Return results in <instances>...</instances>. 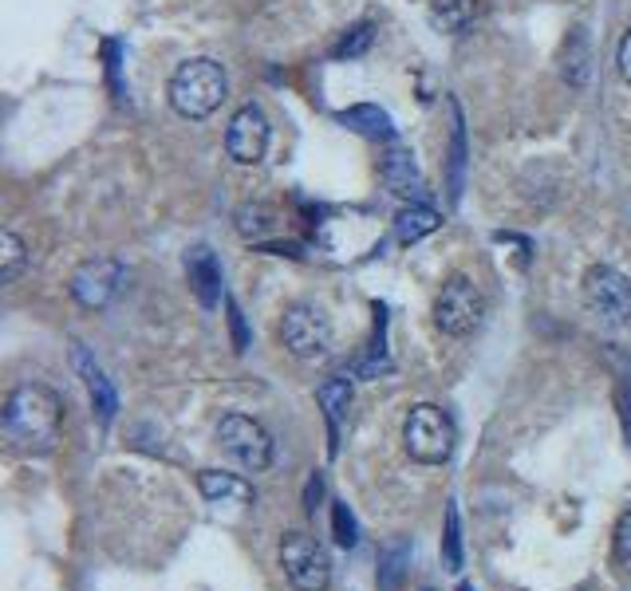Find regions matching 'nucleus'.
Wrapping results in <instances>:
<instances>
[{
	"label": "nucleus",
	"mask_w": 631,
	"mask_h": 591,
	"mask_svg": "<svg viewBox=\"0 0 631 591\" xmlns=\"http://www.w3.org/2000/svg\"><path fill=\"white\" fill-rule=\"evenodd\" d=\"M4 434L12 446L29 453H44L59 441L64 430V398L44 383H20L4 398Z\"/></svg>",
	"instance_id": "1"
},
{
	"label": "nucleus",
	"mask_w": 631,
	"mask_h": 591,
	"mask_svg": "<svg viewBox=\"0 0 631 591\" xmlns=\"http://www.w3.org/2000/svg\"><path fill=\"white\" fill-rule=\"evenodd\" d=\"M226 91H229L226 72H221L217 59H206V56L186 59V64L170 76V87H166L170 107H174L182 119H194V122L209 119L217 107L226 103Z\"/></svg>",
	"instance_id": "2"
},
{
	"label": "nucleus",
	"mask_w": 631,
	"mask_h": 591,
	"mask_svg": "<svg viewBox=\"0 0 631 591\" xmlns=\"http://www.w3.org/2000/svg\"><path fill=\"white\" fill-rule=\"evenodd\" d=\"M454 441H458V430H454V418L443 406L418 403L406 411L403 446L415 461H423V466H446L454 453Z\"/></svg>",
	"instance_id": "3"
},
{
	"label": "nucleus",
	"mask_w": 631,
	"mask_h": 591,
	"mask_svg": "<svg viewBox=\"0 0 631 591\" xmlns=\"http://www.w3.org/2000/svg\"><path fill=\"white\" fill-rule=\"evenodd\" d=\"M281 568L296 591L331 588V556L312 533H289L281 540Z\"/></svg>",
	"instance_id": "4"
},
{
	"label": "nucleus",
	"mask_w": 631,
	"mask_h": 591,
	"mask_svg": "<svg viewBox=\"0 0 631 591\" xmlns=\"http://www.w3.org/2000/svg\"><path fill=\"white\" fill-rule=\"evenodd\" d=\"M217 441L246 473H264L273 466V434L249 414H226L217 426Z\"/></svg>",
	"instance_id": "5"
},
{
	"label": "nucleus",
	"mask_w": 631,
	"mask_h": 591,
	"mask_svg": "<svg viewBox=\"0 0 631 591\" xmlns=\"http://www.w3.org/2000/svg\"><path fill=\"white\" fill-rule=\"evenodd\" d=\"M481 316H486V296H481L478 284L470 276H450L443 284V292H438V300H434V324H438V331L463 339L478 328Z\"/></svg>",
	"instance_id": "6"
},
{
	"label": "nucleus",
	"mask_w": 631,
	"mask_h": 591,
	"mask_svg": "<svg viewBox=\"0 0 631 591\" xmlns=\"http://www.w3.org/2000/svg\"><path fill=\"white\" fill-rule=\"evenodd\" d=\"M585 304L603 328L631 324V281L616 273L612 264H592L585 276Z\"/></svg>",
	"instance_id": "7"
},
{
	"label": "nucleus",
	"mask_w": 631,
	"mask_h": 591,
	"mask_svg": "<svg viewBox=\"0 0 631 591\" xmlns=\"http://www.w3.org/2000/svg\"><path fill=\"white\" fill-rule=\"evenodd\" d=\"M281 339L296 359H324L331 351V319L316 304H293L284 308Z\"/></svg>",
	"instance_id": "8"
},
{
	"label": "nucleus",
	"mask_w": 631,
	"mask_h": 591,
	"mask_svg": "<svg viewBox=\"0 0 631 591\" xmlns=\"http://www.w3.org/2000/svg\"><path fill=\"white\" fill-rule=\"evenodd\" d=\"M127 281V269L115 256H95V261H84L72 273V296H76V304H84V308H107V304L119 296V288H123Z\"/></svg>",
	"instance_id": "9"
},
{
	"label": "nucleus",
	"mask_w": 631,
	"mask_h": 591,
	"mask_svg": "<svg viewBox=\"0 0 631 591\" xmlns=\"http://www.w3.org/2000/svg\"><path fill=\"white\" fill-rule=\"evenodd\" d=\"M226 151L237 166H257L269 151V119L257 103H246L229 119L226 131Z\"/></svg>",
	"instance_id": "10"
},
{
	"label": "nucleus",
	"mask_w": 631,
	"mask_h": 591,
	"mask_svg": "<svg viewBox=\"0 0 631 591\" xmlns=\"http://www.w3.org/2000/svg\"><path fill=\"white\" fill-rule=\"evenodd\" d=\"M186 276L202 308H217V304H221V296H226V292H221V264H217L209 244H194L186 253Z\"/></svg>",
	"instance_id": "11"
},
{
	"label": "nucleus",
	"mask_w": 631,
	"mask_h": 591,
	"mask_svg": "<svg viewBox=\"0 0 631 591\" xmlns=\"http://www.w3.org/2000/svg\"><path fill=\"white\" fill-rule=\"evenodd\" d=\"M72 363H76L79 379H84L87 394H91V406H95V414H99V426H111L115 411H119V394H115L111 379L104 375V366L87 355L84 343H76V351H72Z\"/></svg>",
	"instance_id": "12"
},
{
	"label": "nucleus",
	"mask_w": 631,
	"mask_h": 591,
	"mask_svg": "<svg viewBox=\"0 0 631 591\" xmlns=\"http://www.w3.org/2000/svg\"><path fill=\"white\" fill-rule=\"evenodd\" d=\"M379 174H383L387 189L395 197H403V201H418L426 194V182L418 174V162L411 151H391L383 158V166H379Z\"/></svg>",
	"instance_id": "13"
},
{
	"label": "nucleus",
	"mask_w": 631,
	"mask_h": 591,
	"mask_svg": "<svg viewBox=\"0 0 631 591\" xmlns=\"http://www.w3.org/2000/svg\"><path fill=\"white\" fill-rule=\"evenodd\" d=\"M339 122H344L348 131L363 134V139H371V142L395 139V122H391V114L376 103H359V107H348V111H339Z\"/></svg>",
	"instance_id": "14"
},
{
	"label": "nucleus",
	"mask_w": 631,
	"mask_h": 591,
	"mask_svg": "<svg viewBox=\"0 0 631 591\" xmlns=\"http://www.w3.org/2000/svg\"><path fill=\"white\" fill-rule=\"evenodd\" d=\"M316 403L324 406V418H328V434H331V453H336L339 426H344L351 406V383L348 379H328V383L316 386Z\"/></svg>",
	"instance_id": "15"
},
{
	"label": "nucleus",
	"mask_w": 631,
	"mask_h": 591,
	"mask_svg": "<svg viewBox=\"0 0 631 591\" xmlns=\"http://www.w3.org/2000/svg\"><path fill=\"white\" fill-rule=\"evenodd\" d=\"M198 489L206 501H233V505H253V489L249 481L233 478V473H217V470H202L198 473Z\"/></svg>",
	"instance_id": "16"
},
{
	"label": "nucleus",
	"mask_w": 631,
	"mask_h": 591,
	"mask_svg": "<svg viewBox=\"0 0 631 591\" xmlns=\"http://www.w3.org/2000/svg\"><path fill=\"white\" fill-rule=\"evenodd\" d=\"M438 226H443V214H438V209H431V206H423V201H411V206L395 217V233H399V241H403V244L423 241V237L434 233Z\"/></svg>",
	"instance_id": "17"
},
{
	"label": "nucleus",
	"mask_w": 631,
	"mask_h": 591,
	"mask_svg": "<svg viewBox=\"0 0 631 591\" xmlns=\"http://www.w3.org/2000/svg\"><path fill=\"white\" fill-rule=\"evenodd\" d=\"M276 229H281V217H276V209L261 206V201L237 209V233L246 237V241L261 244V241H269Z\"/></svg>",
	"instance_id": "18"
},
{
	"label": "nucleus",
	"mask_w": 631,
	"mask_h": 591,
	"mask_svg": "<svg viewBox=\"0 0 631 591\" xmlns=\"http://www.w3.org/2000/svg\"><path fill=\"white\" fill-rule=\"evenodd\" d=\"M478 0H431V17L443 32H463L474 20Z\"/></svg>",
	"instance_id": "19"
},
{
	"label": "nucleus",
	"mask_w": 631,
	"mask_h": 591,
	"mask_svg": "<svg viewBox=\"0 0 631 591\" xmlns=\"http://www.w3.org/2000/svg\"><path fill=\"white\" fill-rule=\"evenodd\" d=\"M406 563H411V548L406 545H391L379 556V591H399L406 576Z\"/></svg>",
	"instance_id": "20"
},
{
	"label": "nucleus",
	"mask_w": 631,
	"mask_h": 591,
	"mask_svg": "<svg viewBox=\"0 0 631 591\" xmlns=\"http://www.w3.org/2000/svg\"><path fill=\"white\" fill-rule=\"evenodd\" d=\"M24 264H29V249H24V241H20L12 229H4V233H0V281L12 284L24 273Z\"/></svg>",
	"instance_id": "21"
},
{
	"label": "nucleus",
	"mask_w": 631,
	"mask_h": 591,
	"mask_svg": "<svg viewBox=\"0 0 631 591\" xmlns=\"http://www.w3.org/2000/svg\"><path fill=\"white\" fill-rule=\"evenodd\" d=\"M443 560L450 572L463 568V528H458V508H446V536H443Z\"/></svg>",
	"instance_id": "22"
},
{
	"label": "nucleus",
	"mask_w": 631,
	"mask_h": 591,
	"mask_svg": "<svg viewBox=\"0 0 631 591\" xmlns=\"http://www.w3.org/2000/svg\"><path fill=\"white\" fill-rule=\"evenodd\" d=\"M371 40H376V29H371L368 20H363V24H356V29H351L348 36L339 40L331 56H336V59H356V56H363V52H368Z\"/></svg>",
	"instance_id": "23"
},
{
	"label": "nucleus",
	"mask_w": 631,
	"mask_h": 591,
	"mask_svg": "<svg viewBox=\"0 0 631 591\" xmlns=\"http://www.w3.org/2000/svg\"><path fill=\"white\" fill-rule=\"evenodd\" d=\"M331 528H336V540H339L344 548H356V545H359L356 516H351V508L344 505V501H336V505H331Z\"/></svg>",
	"instance_id": "24"
},
{
	"label": "nucleus",
	"mask_w": 631,
	"mask_h": 591,
	"mask_svg": "<svg viewBox=\"0 0 631 591\" xmlns=\"http://www.w3.org/2000/svg\"><path fill=\"white\" fill-rule=\"evenodd\" d=\"M612 560L620 563V568H631V508H628V513H620V521H616Z\"/></svg>",
	"instance_id": "25"
},
{
	"label": "nucleus",
	"mask_w": 631,
	"mask_h": 591,
	"mask_svg": "<svg viewBox=\"0 0 631 591\" xmlns=\"http://www.w3.org/2000/svg\"><path fill=\"white\" fill-rule=\"evenodd\" d=\"M229 308V324H233V351H246L249 348V331H246V319H241V308L233 300H226Z\"/></svg>",
	"instance_id": "26"
},
{
	"label": "nucleus",
	"mask_w": 631,
	"mask_h": 591,
	"mask_svg": "<svg viewBox=\"0 0 631 591\" xmlns=\"http://www.w3.org/2000/svg\"><path fill=\"white\" fill-rule=\"evenodd\" d=\"M616 406H620L623 438H628V446H631V386H620V391H616Z\"/></svg>",
	"instance_id": "27"
},
{
	"label": "nucleus",
	"mask_w": 631,
	"mask_h": 591,
	"mask_svg": "<svg viewBox=\"0 0 631 591\" xmlns=\"http://www.w3.org/2000/svg\"><path fill=\"white\" fill-rule=\"evenodd\" d=\"M616 64H620V76H623V84H631V32H623V40H620V52H616Z\"/></svg>",
	"instance_id": "28"
},
{
	"label": "nucleus",
	"mask_w": 631,
	"mask_h": 591,
	"mask_svg": "<svg viewBox=\"0 0 631 591\" xmlns=\"http://www.w3.org/2000/svg\"><path fill=\"white\" fill-rule=\"evenodd\" d=\"M320 497H324V478H320V473H312V478H308V493H304V508H308V513H316Z\"/></svg>",
	"instance_id": "29"
},
{
	"label": "nucleus",
	"mask_w": 631,
	"mask_h": 591,
	"mask_svg": "<svg viewBox=\"0 0 631 591\" xmlns=\"http://www.w3.org/2000/svg\"><path fill=\"white\" fill-rule=\"evenodd\" d=\"M458 591H474V588H470V583H463V588H458Z\"/></svg>",
	"instance_id": "30"
},
{
	"label": "nucleus",
	"mask_w": 631,
	"mask_h": 591,
	"mask_svg": "<svg viewBox=\"0 0 631 591\" xmlns=\"http://www.w3.org/2000/svg\"><path fill=\"white\" fill-rule=\"evenodd\" d=\"M423 591H431V588H423Z\"/></svg>",
	"instance_id": "31"
}]
</instances>
